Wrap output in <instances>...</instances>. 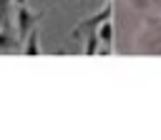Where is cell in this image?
Returning <instances> with one entry per match:
<instances>
[{
	"instance_id": "6",
	"label": "cell",
	"mask_w": 161,
	"mask_h": 140,
	"mask_svg": "<svg viewBox=\"0 0 161 140\" xmlns=\"http://www.w3.org/2000/svg\"><path fill=\"white\" fill-rule=\"evenodd\" d=\"M25 52H28V55H30V52H33V55H35V52H40V50H38V35H35V32H33V35H30V40H28Z\"/></svg>"
},
{
	"instance_id": "7",
	"label": "cell",
	"mask_w": 161,
	"mask_h": 140,
	"mask_svg": "<svg viewBox=\"0 0 161 140\" xmlns=\"http://www.w3.org/2000/svg\"><path fill=\"white\" fill-rule=\"evenodd\" d=\"M15 2H18V5H25V0H15Z\"/></svg>"
},
{
	"instance_id": "3",
	"label": "cell",
	"mask_w": 161,
	"mask_h": 140,
	"mask_svg": "<svg viewBox=\"0 0 161 140\" xmlns=\"http://www.w3.org/2000/svg\"><path fill=\"white\" fill-rule=\"evenodd\" d=\"M18 20H20V35H28L33 28V15H30V10L25 8V5H20V10H18Z\"/></svg>"
},
{
	"instance_id": "4",
	"label": "cell",
	"mask_w": 161,
	"mask_h": 140,
	"mask_svg": "<svg viewBox=\"0 0 161 140\" xmlns=\"http://www.w3.org/2000/svg\"><path fill=\"white\" fill-rule=\"evenodd\" d=\"M128 5H133L136 10L141 12H153V10H161V0H126Z\"/></svg>"
},
{
	"instance_id": "2",
	"label": "cell",
	"mask_w": 161,
	"mask_h": 140,
	"mask_svg": "<svg viewBox=\"0 0 161 140\" xmlns=\"http://www.w3.org/2000/svg\"><path fill=\"white\" fill-rule=\"evenodd\" d=\"M108 18H111V2H108V5L98 12V15L88 18L86 22H80V25L75 28V38H78V35H83V32H96V30H98V25H101L103 20H108Z\"/></svg>"
},
{
	"instance_id": "5",
	"label": "cell",
	"mask_w": 161,
	"mask_h": 140,
	"mask_svg": "<svg viewBox=\"0 0 161 140\" xmlns=\"http://www.w3.org/2000/svg\"><path fill=\"white\" fill-rule=\"evenodd\" d=\"M96 35H98V42H111V40H113V25H111V18L103 20V22L98 25Z\"/></svg>"
},
{
	"instance_id": "1",
	"label": "cell",
	"mask_w": 161,
	"mask_h": 140,
	"mask_svg": "<svg viewBox=\"0 0 161 140\" xmlns=\"http://www.w3.org/2000/svg\"><path fill=\"white\" fill-rule=\"evenodd\" d=\"M138 50L161 52V18H148L138 35Z\"/></svg>"
}]
</instances>
